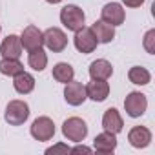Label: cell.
<instances>
[{"label":"cell","instance_id":"cell-2","mask_svg":"<svg viewBox=\"0 0 155 155\" xmlns=\"http://www.w3.org/2000/svg\"><path fill=\"white\" fill-rule=\"evenodd\" d=\"M62 133H64V137L68 140L82 142L86 139V135H88V124L79 117H69L62 124Z\"/></svg>","mask_w":155,"mask_h":155},{"label":"cell","instance_id":"cell-22","mask_svg":"<svg viewBox=\"0 0 155 155\" xmlns=\"http://www.w3.org/2000/svg\"><path fill=\"white\" fill-rule=\"evenodd\" d=\"M28 64H29L35 71H42V69H46V66H48V55L44 53L42 48L33 49V51H29Z\"/></svg>","mask_w":155,"mask_h":155},{"label":"cell","instance_id":"cell-6","mask_svg":"<svg viewBox=\"0 0 155 155\" xmlns=\"http://www.w3.org/2000/svg\"><path fill=\"white\" fill-rule=\"evenodd\" d=\"M53 135H55V124H53V120L49 117H38V119L33 120V124H31V137L35 140L44 142V140L53 139Z\"/></svg>","mask_w":155,"mask_h":155},{"label":"cell","instance_id":"cell-4","mask_svg":"<svg viewBox=\"0 0 155 155\" xmlns=\"http://www.w3.org/2000/svg\"><path fill=\"white\" fill-rule=\"evenodd\" d=\"M73 42H75V48L79 49L81 53H93L95 49H97V46H99V42H97V38H95V35H93V31H91V28H81V29H77L75 31V38H73Z\"/></svg>","mask_w":155,"mask_h":155},{"label":"cell","instance_id":"cell-14","mask_svg":"<svg viewBox=\"0 0 155 155\" xmlns=\"http://www.w3.org/2000/svg\"><path fill=\"white\" fill-rule=\"evenodd\" d=\"M128 140L133 148H146L151 142V131L146 126H135L128 133Z\"/></svg>","mask_w":155,"mask_h":155},{"label":"cell","instance_id":"cell-23","mask_svg":"<svg viewBox=\"0 0 155 155\" xmlns=\"http://www.w3.org/2000/svg\"><path fill=\"white\" fill-rule=\"evenodd\" d=\"M144 49L150 53V55H153L155 53V29H150L146 35H144Z\"/></svg>","mask_w":155,"mask_h":155},{"label":"cell","instance_id":"cell-7","mask_svg":"<svg viewBox=\"0 0 155 155\" xmlns=\"http://www.w3.org/2000/svg\"><path fill=\"white\" fill-rule=\"evenodd\" d=\"M44 44H46V48H48L49 51L60 53V51H64L66 46H68V37H66V33H64L62 29H58V28H49V29L44 31Z\"/></svg>","mask_w":155,"mask_h":155},{"label":"cell","instance_id":"cell-21","mask_svg":"<svg viewBox=\"0 0 155 155\" xmlns=\"http://www.w3.org/2000/svg\"><path fill=\"white\" fill-rule=\"evenodd\" d=\"M24 71V66L20 64L18 58H2L0 60V73L8 75V77H15L18 73Z\"/></svg>","mask_w":155,"mask_h":155},{"label":"cell","instance_id":"cell-1","mask_svg":"<svg viewBox=\"0 0 155 155\" xmlns=\"http://www.w3.org/2000/svg\"><path fill=\"white\" fill-rule=\"evenodd\" d=\"M84 20H86V15L84 11L75 6V4H68L60 9V22L64 24V28L68 31H77L84 26Z\"/></svg>","mask_w":155,"mask_h":155},{"label":"cell","instance_id":"cell-10","mask_svg":"<svg viewBox=\"0 0 155 155\" xmlns=\"http://www.w3.org/2000/svg\"><path fill=\"white\" fill-rule=\"evenodd\" d=\"M124 18H126V13H124V9H122V6L120 4H117V2H111V4H106L104 8H102V11H101V20H104L106 24H110V26H120L122 22H124Z\"/></svg>","mask_w":155,"mask_h":155},{"label":"cell","instance_id":"cell-25","mask_svg":"<svg viewBox=\"0 0 155 155\" xmlns=\"http://www.w3.org/2000/svg\"><path fill=\"white\" fill-rule=\"evenodd\" d=\"M122 4L126 8H140L144 4V0H122Z\"/></svg>","mask_w":155,"mask_h":155},{"label":"cell","instance_id":"cell-15","mask_svg":"<svg viewBox=\"0 0 155 155\" xmlns=\"http://www.w3.org/2000/svg\"><path fill=\"white\" fill-rule=\"evenodd\" d=\"M91 31L97 38L99 44H110L113 38H115V28L106 24L104 20H97L91 24Z\"/></svg>","mask_w":155,"mask_h":155},{"label":"cell","instance_id":"cell-13","mask_svg":"<svg viewBox=\"0 0 155 155\" xmlns=\"http://www.w3.org/2000/svg\"><path fill=\"white\" fill-rule=\"evenodd\" d=\"M102 126H104V131H110V133H120L122 131V117L120 113L115 110V108H108L102 115Z\"/></svg>","mask_w":155,"mask_h":155},{"label":"cell","instance_id":"cell-19","mask_svg":"<svg viewBox=\"0 0 155 155\" xmlns=\"http://www.w3.org/2000/svg\"><path fill=\"white\" fill-rule=\"evenodd\" d=\"M73 77H75V71L68 62H58V64L53 66V79L57 82L68 84L69 81H73Z\"/></svg>","mask_w":155,"mask_h":155},{"label":"cell","instance_id":"cell-18","mask_svg":"<svg viewBox=\"0 0 155 155\" xmlns=\"http://www.w3.org/2000/svg\"><path fill=\"white\" fill-rule=\"evenodd\" d=\"M13 88L17 90V93L20 95H28L35 90V77L28 71H22L18 75L13 77Z\"/></svg>","mask_w":155,"mask_h":155},{"label":"cell","instance_id":"cell-11","mask_svg":"<svg viewBox=\"0 0 155 155\" xmlns=\"http://www.w3.org/2000/svg\"><path fill=\"white\" fill-rule=\"evenodd\" d=\"M0 55L4 58H20L22 55V44H20V37L17 35H8L4 38V42L0 44Z\"/></svg>","mask_w":155,"mask_h":155},{"label":"cell","instance_id":"cell-16","mask_svg":"<svg viewBox=\"0 0 155 155\" xmlns=\"http://www.w3.org/2000/svg\"><path fill=\"white\" fill-rule=\"evenodd\" d=\"M113 73V68L111 64L106 60V58H97L90 64V77L91 79H97V81H108Z\"/></svg>","mask_w":155,"mask_h":155},{"label":"cell","instance_id":"cell-20","mask_svg":"<svg viewBox=\"0 0 155 155\" xmlns=\"http://www.w3.org/2000/svg\"><path fill=\"white\" fill-rule=\"evenodd\" d=\"M128 79H130V82H133V84H137V86H146V84H150V81H151V75H150V71H148L146 68L133 66V68L128 71Z\"/></svg>","mask_w":155,"mask_h":155},{"label":"cell","instance_id":"cell-26","mask_svg":"<svg viewBox=\"0 0 155 155\" xmlns=\"http://www.w3.org/2000/svg\"><path fill=\"white\" fill-rule=\"evenodd\" d=\"M90 153L91 151V148H86V146H75V148H71L69 150V153Z\"/></svg>","mask_w":155,"mask_h":155},{"label":"cell","instance_id":"cell-8","mask_svg":"<svg viewBox=\"0 0 155 155\" xmlns=\"http://www.w3.org/2000/svg\"><path fill=\"white\" fill-rule=\"evenodd\" d=\"M64 99L69 106H81L88 95H86V86L82 82H75V81H69L64 88Z\"/></svg>","mask_w":155,"mask_h":155},{"label":"cell","instance_id":"cell-12","mask_svg":"<svg viewBox=\"0 0 155 155\" xmlns=\"http://www.w3.org/2000/svg\"><path fill=\"white\" fill-rule=\"evenodd\" d=\"M86 95H88V99H91L95 102H102L110 95V84L106 81L91 79V82H88V86H86Z\"/></svg>","mask_w":155,"mask_h":155},{"label":"cell","instance_id":"cell-5","mask_svg":"<svg viewBox=\"0 0 155 155\" xmlns=\"http://www.w3.org/2000/svg\"><path fill=\"white\" fill-rule=\"evenodd\" d=\"M146 108H148V99H146V95L140 93V91H131V93H128V97L124 99V110H126V113H128L130 117H133V119L144 115Z\"/></svg>","mask_w":155,"mask_h":155},{"label":"cell","instance_id":"cell-27","mask_svg":"<svg viewBox=\"0 0 155 155\" xmlns=\"http://www.w3.org/2000/svg\"><path fill=\"white\" fill-rule=\"evenodd\" d=\"M48 4H58V2H62V0H46Z\"/></svg>","mask_w":155,"mask_h":155},{"label":"cell","instance_id":"cell-24","mask_svg":"<svg viewBox=\"0 0 155 155\" xmlns=\"http://www.w3.org/2000/svg\"><path fill=\"white\" fill-rule=\"evenodd\" d=\"M69 150H71V148H68L66 144H57V146H53V148H48L46 153H48V155H55V153H69Z\"/></svg>","mask_w":155,"mask_h":155},{"label":"cell","instance_id":"cell-9","mask_svg":"<svg viewBox=\"0 0 155 155\" xmlns=\"http://www.w3.org/2000/svg\"><path fill=\"white\" fill-rule=\"evenodd\" d=\"M20 44L24 49L28 51H33V49H38L42 48L44 44V33L37 28V26H28L24 28L22 35H20Z\"/></svg>","mask_w":155,"mask_h":155},{"label":"cell","instance_id":"cell-28","mask_svg":"<svg viewBox=\"0 0 155 155\" xmlns=\"http://www.w3.org/2000/svg\"><path fill=\"white\" fill-rule=\"evenodd\" d=\"M0 31H2V28H0Z\"/></svg>","mask_w":155,"mask_h":155},{"label":"cell","instance_id":"cell-3","mask_svg":"<svg viewBox=\"0 0 155 155\" xmlns=\"http://www.w3.org/2000/svg\"><path fill=\"white\" fill-rule=\"evenodd\" d=\"M29 117V106L28 102L24 101H11L8 106H6V113H4V119L9 126H20L28 120Z\"/></svg>","mask_w":155,"mask_h":155},{"label":"cell","instance_id":"cell-17","mask_svg":"<svg viewBox=\"0 0 155 155\" xmlns=\"http://www.w3.org/2000/svg\"><path fill=\"white\" fill-rule=\"evenodd\" d=\"M93 148L99 153H111V151H115V148H117V137H115V133H110V131L99 133L95 137V140H93Z\"/></svg>","mask_w":155,"mask_h":155}]
</instances>
